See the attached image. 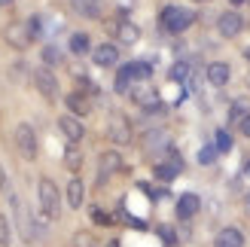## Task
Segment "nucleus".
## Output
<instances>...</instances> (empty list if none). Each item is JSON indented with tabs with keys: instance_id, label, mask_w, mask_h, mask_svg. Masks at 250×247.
Segmentation results:
<instances>
[{
	"instance_id": "obj_1",
	"label": "nucleus",
	"mask_w": 250,
	"mask_h": 247,
	"mask_svg": "<svg viewBox=\"0 0 250 247\" xmlns=\"http://www.w3.org/2000/svg\"><path fill=\"white\" fill-rule=\"evenodd\" d=\"M195 21V9H186V6H162L159 12V31L165 34H183L189 24Z\"/></svg>"
},
{
	"instance_id": "obj_2",
	"label": "nucleus",
	"mask_w": 250,
	"mask_h": 247,
	"mask_svg": "<svg viewBox=\"0 0 250 247\" xmlns=\"http://www.w3.org/2000/svg\"><path fill=\"white\" fill-rule=\"evenodd\" d=\"M37 205H40V214L46 220L61 217V192L49 177H40V183H37Z\"/></svg>"
},
{
	"instance_id": "obj_3",
	"label": "nucleus",
	"mask_w": 250,
	"mask_h": 247,
	"mask_svg": "<svg viewBox=\"0 0 250 247\" xmlns=\"http://www.w3.org/2000/svg\"><path fill=\"white\" fill-rule=\"evenodd\" d=\"M12 138H16L19 156L28 159V162H34V159H37V150H40V146H37V131H34V125H28V122H19Z\"/></svg>"
},
{
	"instance_id": "obj_4",
	"label": "nucleus",
	"mask_w": 250,
	"mask_h": 247,
	"mask_svg": "<svg viewBox=\"0 0 250 247\" xmlns=\"http://www.w3.org/2000/svg\"><path fill=\"white\" fill-rule=\"evenodd\" d=\"M107 138L113 141L116 146H128L134 141V131H131V122L128 116H122V113H113L107 119Z\"/></svg>"
},
{
	"instance_id": "obj_5",
	"label": "nucleus",
	"mask_w": 250,
	"mask_h": 247,
	"mask_svg": "<svg viewBox=\"0 0 250 247\" xmlns=\"http://www.w3.org/2000/svg\"><path fill=\"white\" fill-rule=\"evenodd\" d=\"M128 98H131V101L141 107V110H153L156 104H162L159 89H156V85L149 82V80H146V82H134V85H131V92H128Z\"/></svg>"
},
{
	"instance_id": "obj_6",
	"label": "nucleus",
	"mask_w": 250,
	"mask_h": 247,
	"mask_svg": "<svg viewBox=\"0 0 250 247\" xmlns=\"http://www.w3.org/2000/svg\"><path fill=\"white\" fill-rule=\"evenodd\" d=\"M241 31H244V19H241L238 9H226V12L217 19V34L223 37V40H235Z\"/></svg>"
},
{
	"instance_id": "obj_7",
	"label": "nucleus",
	"mask_w": 250,
	"mask_h": 247,
	"mask_svg": "<svg viewBox=\"0 0 250 247\" xmlns=\"http://www.w3.org/2000/svg\"><path fill=\"white\" fill-rule=\"evenodd\" d=\"M58 131L64 134V141H67V144H83V138H85V125H83V119H80V116H73V113H61V116H58Z\"/></svg>"
},
{
	"instance_id": "obj_8",
	"label": "nucleus",
	"mask_w": 250,
	"mask_h": 247,
	"mask_svg": "<svg viewBox=\"0 0 250 247\" xmlns=\"http://www.w3.org/2000/svg\"><path fill=\"white\" fill-rule=\"evenodd\" d=\"M31 80H34L37 92H40L43 98H49V101H55V98H58V80H55L52 67H37L31 73Z\"/></svg>"
},
{
	"instance_id": "obj_9",
	"label": "nucleus",
	"mask_w": 250,
	"mask_h": 247,
	"mask_svg": "<svg viewBox=\"0 0 250 247\" xmlns=\"http://www.w3.org/2000/svg\"><path fill=\"white\" fill-rule=\"evenodd\" d=\"M122 156L116 153V150H104L101 156H98V183H104V180H110L116 174V171H122Z\"/></svg>"
},
{
	"instance_id": "obj_10",
	"label": "nucleus",
	"mask_w": 250,
	"mask_h": 247,
	"mask_svg": "<svg viewBox=\"0 0 250 247\" xmlns=\"http://www.w3.org/2000/svg\"><path fill=\"white\" fill-rule=\"evenodd\" d=\"M92 61H95V67H119V46L116 43H101V46H95L92 49Z\"/></svg>"
},
{
	"instance_id": "obj_11",
	"label": "nucleus",
	"mask_w": 250,
	"mask_h": 247,
	"mask_svg": "<svg viewBox=\"0 0 250 247\" xmlns=\"http://www.w3.org/2000/svg\"><path fill=\"white\" fill-rule=\"evenodd\" d=\"M205 80L214 85V89H223V85H229V80H232V67L226 61H210L205 67Z\"/></svg>"
},
{
	"instance_id": "obj_12",
	"label": "nucleus",
	"mask_w": 250,
	"mask_h": 247,
	"mask_svg": "<svg viewBox=\"0 0 250 247\" xmlns=\"http://www.w3.org/2000/svg\"><path fill=\"white\" fill-rule=\"evenodd\" d=\"M198 211H202V199H198L195 192H183L177 205H174V214H177V220H192Z\"/></svg>"
},
{
	"instance_id": "obj_13",
	"label": "nucleus",
	"mask_w": 250,
	"mask_h": 247,
	"mask_svg": "<svg viewBox=\"0 0 250 247\" xmlns=\"http://www.w3.org/2000/svg\"><path fill=\"white\" fill-rule=\"evenodd\" d=\"M64 107H67V113H73V116H89L92 113V98L85 95V92H70L67 98H64Z\"/></svg>"
},
{
	"instance_id": "obj_14",
	"label": "nucleus",
	"mask_w": 250,
	"mask_h": 247,
	"mask_svg": "<svg viewBox=\"0 0 250 247\" xmlns=\"http://www.w3.org/2000/svg\"><path fill=\"white\" fill-rule=\"evenodd\" d=\"M64 199H67V207H73V211H80V207L85 205V183H83V177H70L67 180Z\"/></svg>"
},
{
	"instance_id": "obj_15",
	"label": "nucleus",
	"mask_w": 250,
	"mask_h": 247,
	"mask_svg": "<svg viewBox=\"0 0 250 247\" xmlns=\"http://www.w3.org/2000/svg\"><path fill=\"white\" fill-rule=\"evenodd\" d=\"M214 247H244V232L238 226H223L214 238Z\"/></svg>"
},
{
	"instance_id": "obj_16",
	"label": "nucleus",
	"mask_w": 250,
	"mask_h": 247,
	"mask_svg": "<svg viewBox=\"0 0 250 247\" xmlns=\"http://www.w3.org/2000/svg\"><path fill=\"white\" fill-rule=\"evenodd\" d=\"M70 9L77 12V16H83V19H101L104 3L101 0H70Z\"/></svg>"
},
{
	"instance_id": "obj_17",
	"label": "nucleus",
	"mask_w": 250,
	"mask_h": 247,
	"mask_svg": "<svg viewBox=\"0 0 250 247\" xmlns=\"http://www.w3.org/2000/svg\"><path fill=\"white\" fill-rule=\"evenodd\" d=\"M67 52L70 55H89L92 52V37L85 31H73L70 40H67Z\"/></svg>"
},
{
	"instance_id": "obj_18",
	"label": "nucleus",
	"mask_w": 250,
	"mask_h": 247,
	"mask_svg": "<svg viewBox=\"0 0 250 247\" xmlns=\"http://www.w3.org/2000/svg\"><path fill=\"white\" fill-rule=\"evenodd\" d=\"M6 40L16 46V49H24V46H31L34 40H31V31H28V21L24 24H9L6 28Z\"/></svg>"
},
{
	"instance_id": "obj_19",
	"label": "nucleus",
	"mask_w": 250,
	"mask_h": 247,
	"mask_svg": "<svg viewBox=\"0 0 250 247\" xmlns=\"http://www.w3.org/2000/svg\"><path fill=\"white\" fill-rule=\"evenodd\" d=\"M134 85V73H131V64H119L116 70V80H113V92L116 95H128Z\"/></svg>"
},
{
	"instance_id": "obj_20",
	"label": "nucleus",
	"mask_w": 250,
	"mask_h": 247,
	"mask_svg": "<svg viewBox=\"0 0 250 247\" xmlns=\"http://www.w3.org/2000/svg\"><path fill=\"white\" fill-rule=\"evenodd\" d=\"M116 40L119 43H125V46H131V43H137L141 40V28H137L134 21H116Z\"/></svg>"
},
{
	"instance_id": "obj_21",
	"label": "nucleus",
	"mask_w": 250,
	"mask_h": 247,
	"mask_svg": "<svg viewBox=\"0 0 250 247\" xmlns=\"http://www.w3.org/2000/svg\"><path fill=\"white\" fill-rule=\"evenodd\" d=\"M40 58H43V67H58L61 61H64V49L55 46V43H46L40 49Z\"/></svg>"
},
{
	"instance_id": "obj_22",
	"label": "nucleus",
	"mask_w": 250,
	"mask_h": 247,
	"mask_svg": "<svg viewBox=\"0 0 250 247\" xmlns=\"http://www.w3.org/2000/svg\"><path fill=\"white\" fill-rule=\"evenodd\" d=\"M64 165L73 171V174L83 168V150H80V144H67V150H64Z\"/></svg>"
},
{
	"instance_id": "obj_23",
	"label": "nucleus",
	"mask_w": 250,
	"mask_h": 247,
	"mask_svg": "<svg viewBox=\"0 0 250 247\" xmlns=\"http://www.w3.org/2000/svg\"><path fill=\"white\" fill-rule=\"evenodd\" d=\"M128 64H131V73H134V82L153 80V64H149V61H128Z\"/></svg>"
},
{
	"instance_id": "obj_24",
	"label": "nucleus",
	"mask_w": 250,
	"mask_h": 247,
	"mask_svg": "<svg viewBox=\"0 0 250 247\" xmlns=\"http://www.w3.org/2000/svg\"><path fill=\"white\" fill-rule=\"evenodd\" d=\"M171 82H189V77H192V64L189 61H177V64L171 67Z\"/></svg>"
},
{
	"instance_id": "obj_25",
	"label": "nucleus",
	"mask_w": 250,
	"mask_h": 247,
	"mask_svg": "<svg viewBox=\"0 0 250 247\" xmlns=\"http://www.w3.org/2000/svg\"><path fill=\"white\" fill-rule=\"evenodd\" d=\"M89 217H92V223H98V226H113V214H107L104 207H98V205H92L89 207Z\"/></svg>"
},
{
	"instance_id": "obj_26",
	"label": "nucleus",
	"mask_w": 250,
	"mask_h": 247,
	"mask_svg": "<svg viewBox=\"0 0 250 247\" xmlns=\"http://www.w3.org/2000/svg\"><path fill=\"white\" fill-rule=\"evenodd\" d=\"M217 156H220L217 146H214V144H205L202 150H198V165H205V168H208V165H214V162H217Z\"/></svg>"
},
{
	"instance_id": "obj_27",
	"label": "nucleus",
	"mask_w": 250,
	"mask_h": 247,
	"mask_svg": "<svg viewBox=\"0 0 250 247\" xmlns=\"http://www.w3.org/2000/svg\"><path fill=\"white\" fill-rule=\"evenodd\" d=\"M214 146H217L220 153H229V150H232V134H229L226 128H217V131H214Z\"/></svg>"
},
{
	"instance_id": "obj_28",
	"label": "nucleus",
	"mask_w": 250,
	"mask_h": 247,
	"mask_svg": "<svg viewBox=\"0 0 250 247\" xmlns=\"http://www.w3.org/2000/svg\"><path fill=\"white\" fill-rule=\"evenodd\" d=\"M12 244V226H9V220L0 214V247H9Z\"/></svg>"
},
{
	"instance_id": "obj_29",
	"label": "nucleus",
	"mask_w": 250,
	"mask_h": 247,
	"mask_svg": "<svg viewBox=\"0 0 250 247\" xmlns=\"http://www.w3.org/2000/svg\"><path fill=\"white\" fill-rule=\"evenodd\" d=\"M247 113H250V110H244V104H232L229 107V125H238Z\"/></svg>"
},
{
	"instance_id": "obj_30",
	"label": "nucleus",
	"mask_w": 250,
	"mask_h": 247,
	"mask_svg": "<svg viewBox=\"0 0 250 247\" xmlns=\"http://www.w3.org/2000/svg\"><path fill=\"white\" fill-rule=\"evenodd\" d=\"M28 31H31V40H40V37H43V19L40 16L28 19Z\"/></svg>"
},
{
	"instance_id": "obj_31",
	"label": "nucleus",
	"mask_w": 250,
	"mask_h": 247,
	"mask_svg": "<svg viewBox=\"0 0 250 247\" xmlns=\"http://www.w3.org/2000/svg\"><path fill=\"white\" fill-rule=\"evenodd\" d=\"M156 232H159V238H162V241H165L168 247H174V244H177V232H174L171 226H159Z\"/></svg>"
},
{
	"instance_id": "obj_32",
	"label": "nucleus",
	"mask_w": 250,
	"mask_h": 247,
	"mask_svg": "<svg viewBox=\"0 0 250 247\" xmlns=\"http://www.w3.org/2000/svg\"><path fill=\"white\" fill-rule=\"evenodd\" d=\"M235 128H238V134H241V138H250V113L238 122V125H235Z\"/></svg>"
},
{
	"instance_id": "obj_33",
	"label": "nucleus",
	"mask_w": 250,
	"mask_h": 247,
	"mask_svg": "<svg viewBox=\"0 0 250 247\" xmlns=\"http://www.w3.org/2000/svg\"><path fill=\"white\" fill-rule=\"evenodd\" d=\"M6 186V174H3V168H0V189Z\"/></svg>"
},
{
	"instance_id": "obj_34",
	"label": "nucleus",
	"mask_w": 250,
	"mask_h": 247,
	"mask_svg": "<svg viewBox=\"0 0 250 247\" xmlns=\"http://www.w3.org/2000/svg\"><path fill=\"white\" fill-rule=\"evenodd\" d=\"M244 211H247V214H250V192H247V195H244Z\"/></svg>"
},
{
	"instance_id": "obj_35",
	"label": "nucleus",
	"mask_w": 250,
	"mask_h": 247,
	"mask_svg": "<svg viewBox=\"0 0 250 247\" xmlns=\"http://www.w3.org/2000/svg\"><path fill=\"white\" fill-rule=\"evenodd\" d=\"M104 247H119V241H116V238H110V241H107Z\"/></svg>"
},
{
	"instance_id": "obj_36",
	"label": "nucleus",
	"mask_w": 250,
	"mask_h": 247,
	"mask_svg": "<svg viewBox=\"0 0 250 247\" xmlns=\"http://www.w3.org/2000/svg\"><path fill=\"white\" fill-rule=\"evenodd\" d=\"M12 3H16V0H0V6H12Z\"/></svg>"
},
{
	"instance_id": "obj_37",
	"label": "nucleus",
	"mask_w": 250,
	"mask_h": 247,
	"mask_svg": "<svg viewBox=\"0 0 250 247\" xmlns=\"http://www.w3.org/2000/svg\"><path fill=\"white\" fill-rule=\"evenodd\" d=\"M229 3H232V6H241V3H247V0H229Z\"/></svg>"
},
{
	"instance_id": "obj_38",
	"label": "nucleus",
	"mask_w": 250,
	"mask_h": 247,
	"mask_svg": "<svg viewBox=\"0 0 250 247\" xmlns=\"http://www.w3.org/2000/svg\"><path fill=\"white\" fill-rule=\"evenodd\" d=\"M244 58H247V61H250V49H247V52H244Z\"/></svg>"
},
{
	"instance_id": "obj_39",
	"label": "nucleus",
	"mask_w": 250,
	"mask_h": 247,
	"mask_svg": "<svg viewBox=\"0 0 250 247\" xmlns=\"http://www.w3.org/2000/svg\"><path fill=\"white\" fill-rule=\"evenodd\" d=\"M244 171H247V174H250V162H247V168H244Z\"/></svg>"
}]
</instances>
